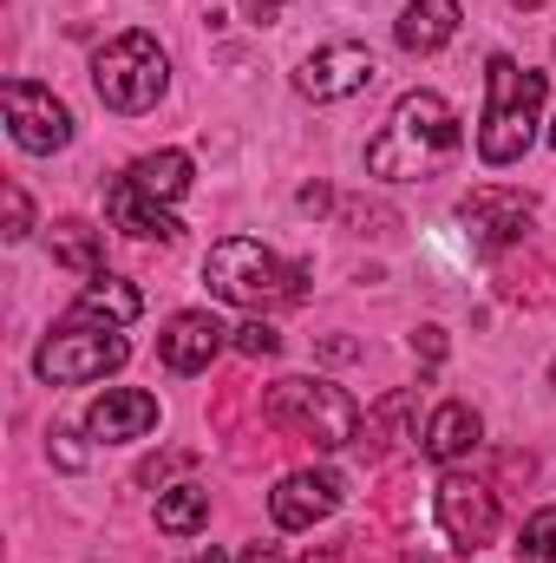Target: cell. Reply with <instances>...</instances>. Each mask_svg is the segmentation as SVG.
Wrapping results in <instances>:
<instances>
[{"label": "cell", "instance_id": "1", "mask_svg": "<svg viewBox=\"0 0 556 563\" xmlns=\"http://www.w3.org/2000/svg\"><path fill=\"white\" fill-rule=\"evenodd\" d=\"M458 112L438 99V92H407L387 119V132L367 144V177H387V184H425L438 177L452 157H458Z\"/></svg>", "mask_w": 556, "mask_h": 563}, {"label": "cell", "instance_id": "15", "mask_svg": "<svg viewBox=\"0 0 556 563\" xmlns=\"http://www.w3.org/2000/svg\"><path fill=\"white\" fill-rule=\"evenodd\" d=\"M478 439H485V420H478L465 400H445V407L425 420V439H419V452H425L432 465H452V459H465Z\"/></svg>", "mask_w": 556, "mask_h": 563}, {"label": "cell", "instance_id": "26", "mask_svg": "<svg viewBox=\"0 0 556 563\" xmlns=\"http://www.w3.org/2000/svg\"><path fill=\"white\" fill-rule=\"evenodd\" d=\"M53 459H59L66 472H79V465H86V452L73 445V432H53Z\"/></svg>", "mask_w": 556, "mask_h": 563}, {"label": "cell", "instance_id": "32", "mask_svg": "<svg viewBox=\"0 0 556 563\" xmlns=\"http://www.w3.org/2000/svg\"><path fill=\"white\" fill-rule=\"evenodd\" d=\"M203 563H230V558H223V551H210V558H203Z\"/></svg>", "mask_w": 556, "mask_h": 563}, {"label": "cell", "instance_id": "31", "mask_svg": "<svg viewBox=\"0 0 556 563\" xmlns=\"http://www.w3.org/2000/svg\"><path fill=\"white\" fill-rule=\"evenodd\" d=\"M301 563H341V544H327V551H314V558H301Z\"/></svg>", "mask_w": 556, "mask_h": 563}, {"label": "cell", "instance_id": "17", "mask_svg": "<svg viewBox=\"0 0 556 563\" xmlns=\"http://www.w3.org/2000/svg\"><path fill=\"white\" fill-rule=\"evenodd\" d=\"M452 33H458V0H407V13H400L407 53H438Z\"/></svg>", "mask_w": 556, "mask_h": 563}, {"label": "cell", "instance_id": "9", "mask_svg": "<svg viewBox=\"0 0 556 563\" xmlns=\"http://www.w3.org/2000/svg\"><path fill=\"white\" fill-rule=\"evenodd\" d=\"M458 223H465L485 250H511V243L531 236V223H537V197H531V190H504V184H478V190H465Z\"/></svg>", "mask_w": 556, "mask_h": 563}, {"label": "cell", "instance_id": "22", "mask_svg": "<svg viewBox=\"0 0 556 563\" xmlns=\"http://www.w3.org/2000/svg\"><path fill=\"white\" fill-rule=\"evenodd\" d=\"M518 563H556V505H544V511H537V518L524 525Z\"/></svg>", "mask_w": 556, "mask_h": 563}, {"label": "cell", "instance_id": "7", "mask_svg": "<svg viewBox=\"0 0 556 563\" xmlns=\"http://www.w3.org/2000/svg\"><path fill=\"white\" fill-rule=\"evenodd\" d=\"M432 511H438V531L452 538V551H465V558H478L498 538V492L471 472H445L432 492Z\"/></svg>", "mask_w": 556, "mask_h": 563}, {"label": "cell", "instance_id": "30", "mask_svg": "<svg viewBox=\"0 0 556 563\" xmlns=\"http://www.w3.org/2000/svg\"><path fill=\"white\" fill-rule=\"evenodd\" d=\"M243 563H288V558H281L276 544H256V551H243Z\"/></svg>", "mask_w": 556, "mask_h": 563}, {"label": "cell", "instance_id": "6", "mask_svg": "<svg viewBox=\"0 0 556 563\" xmlns=\"http://www.w3.org/2000/svg\"><path fill=\"white\" fill-rule=\"evenodd\" d=\"M132 361V341L119 328H59L53 341H40L33 354V374L46 387H86V380H105Z\"/></svg>", "mask_w": 556, "mask_h": 563}, {"label": "cell", "instance_id": "33", "mask_svg": "<svg viewBox=\"0 0 556 563\" xmlns=\"http://www.w3.org/2000/svg\"><path fill=\"white\" fill-rule=\"evenodd\" d=\"M511 7H544V0H511Z\"/></svg>", "mask_w": 556, "mask_h": 563}, {"label": "cell", "instance_id": "34", "mask_svg": "<svg viewBox=\"0 0 556 563\" xmlns=\"http://www.w3.org/2000/svg\"><path fill=\"white\" fill-rule=\"evenodd\" d=\"M551 144H556V125H551Z\"/></svg>", "mask_w": 556, "mask_h": 563}, {"label": "cell", "instance_id": "25", "mask_svg": "<svg viewBox=\"0 0 556 563\" xmlns=\"http://www.w3.org/2000/svg\"><path fill=\"white\" fill-rule=\"evenodd\" d=\"M413 354L425 361V367H438V361H445V328H419V334H413Z\"/></svg>", "mask_w": 556, "mask_h": 563}, {"label": "cell", "instance_id": "5", "mask_svg": "<svg viewBox=\"0 0 556 563\" xmlns=\"http://www.w3.org/2000/svg\"><path fill=\"white\" fill-rule=\"evenodd\" d=\"M92 86H99V99H105L119 119H138V112H151V106L164 99V86H170V59H164V46H157L151 33H119V40L99 46V59H92Z\"/></svg>", "mask_w": 556, "mask_h": 563}, {"label": "cell", "instance_id": "14", "mask_svg": "<svg viewBox=\"0 0 556 563\" xmlns=\"http://www.w3.org/2000/svg\"><path fill=\"white\" fill-rule=\"evenodd\" d=\"M105 217H112V230L144 236V243H177V236H184V223H177L164 203H151L132 177H112V184H105Z\"/></svg>", "mask_w": 556, "mask_h": 563}, {"label": "cell", "instance_id": "29", "mask_svg": "<svg viewBox=\"0 0 556 563\" xmlns=\"http://www.w3.org/2000/svg\"><path fill=\"white\" fill-rule=\"evenodd\" d=\"M327 203H334L327 184H308V190H301V210H327Z\"/></svg>", "mask_w": 556, "mask_h": 563}, {"label": "cell", "instance_id": "4", "mask_svg": "<svg viewBox=\"0 0 556 563\" xmlns=\"http://www.w3.org/2000/svg\"><path fill=\"white\" fill-rule=\"evenodd\" d=\"M203 282H210V295H223L236 308H281V301H301V288H308V276L288 269L256 236H223L203 256Z\"/></svg>", "mask_w": 556, "mask_h": 563}, {"label": "cell", "instance_id": "8", "mask_svg": "<svg viewBox=\"0 0 556 563\" xmlns=\"http://www.w3.org/2000/svg\"><path fill=\"white\" fill-rule=\"evenodd\" d=\"M0 106H7V132H13L20 151L46 157V151H66V144H73V112H66L46 86L7 79V86H0Z\"/></svg>", "mask_w": 556, "mask_h": 563}, {"label": "cell", "instance_id": "10", "mask_svg": "<svg viewBox=\"0 0 556 563\" xmlns=\"http://www.w3.org/2000/svg\"><path fill=\"white\" fill-rule=\"evenodd\" d=\"M380 79V66H374V53L367 46H321V53H308L301 59V73H294V92L301 99H314V106H334V99H354V92H367Z\"/></svg>", "mask_w": 556, "mask_h": 563}, {"label": "cell", "instance_id": "21", "mask_svg": "<svg viewBox=\"0 0 556 563\" xmlns=\"http://www.w3.org/2000/svg\"><path fill=\"white\" fill-rule=\"evenodd\" d=\"M407 420H413V394L400 387V394H387V400L360 420V445L387 452V445H400V439H419V432H407Z\"/></svg>", "mask_w": 556, "mask_h": 563}, {"label": "cell", "instance_id": "19", "mask_svg": "<svg viewBox=\"0 0 556 563\" xmlns=\"http://www.w3.org/2000/svg\"><path fill=\"white\" fill-rule=\"evenodd\" d=\"M53 263L59 269H73V276H105V243H99V230L92 223H79V217H66L59 230H53Z\"/></svg>", "mask_w": 556, "mask_h": 563}, {"label": "cell", "instance_id": "27", "mask_svg": "<svg viewBox=\"0 0 556 563\" xmlns=\"http://www.w3.org/2000/svg\"><path fill=\"white\" fill-rule=\"evenodd\" d=\"M177 465H190V452H164V459H151L138 478H144V485H157V478H164V472H177Z\"/></svg>", "mask_w": 556, "mask_h": 563}, {"label": "cell", "instance_id": "18", "mask_svg": "<svg viewBox=\"0 0 556 563\" xmlns=\"http://www.w3.org/2000/svg\"><path fill=\"white\" fill-rule=\"evenodd\" d=\"M132 184H138L151 203H177L184 190H190V157L184 151H151V157H138L132 170H125Z\"/></svg>", "mask_w": 556, "mask_h": 563}, {"label": "cell", "instance_id": "2", "mask_svg": "<svg viewBox=\"0 0 556 563\" xmlns=\"http://www.w3.org/2000/svg\"><path fill=\"white\" fill-rule=\"evenodd\" d=\"M551 79L518 66L511 53H491L485 66V125H478V157L485 164H518L537 139V112H544Z\"/></svg>", "mask_w": 556, "mask_h": 563}, {"label": "cell", "instance_id": "11", "mask_svg": "<svg viewBox=\"0 0 556 563\" xmlns=\"http://www.w3.org/2000/svg\"><path fill=\"white\" fill-rule=\"evenodd\" d=\"M223 341H230V328H223L216 314L190 308V314H170V328L157 334V361H164L170 374H203V367L223 354Z\"/></svg>", "mask_w": 556, "mask_h": 563}, {"label": "cell", "instance_id": "3", "mask_svg": "<svg viewBox=\"0 0 556 563\" xmlns=\"http://www.w3.org/2000/svg\"><path fill=\"white\" fill-rule=\"evenodd\" d=\"M263 420L314 445V452H334V445H354L360 439V407L334 387V380H276L263 394Z\"/></svg>", "mask_w": 556, "mask_h": 563}, {"label": "cell", "instance_id": "23", "mask_svg": "<svg viewBox=\"0 0 556 563\" xmlns=\"http://www.w3.org/2000/svg\"><path fill=\"white\" fill-rule=\"evenodd\" d=\"M230 347L249 354V361H269V354H281V334L269 321H243V328H230Z\"/></svg>", "mask_w": 556, "mask_h": 563}, {"label": "cell", "instance_id": "16", "mask_svg": "<svg viewBox=\"0 0 556 563\" xmlns=\"http://www.w3.org/2000/svg\"><path fill=\"white\" fill-rule=\"evenodd\" d=\"M144 295L132 282L119 276H92L86 282V295L73 301V314H66V328H86V321H105V328H125V321H138Z\"/></svg>", "mask_w": 556, "mask_h": 563}, {"label": "cell", "instance_id": "20", "mask_svg": "<svg viewBox=\"0 0 556 563\" xmlns=\"http://www.w3.org/2000/svg\"><path fill=\"white\" fill-rule=\"evenodd\" d=\"M203 525H210V492H203V485H170V492H157V531L197 538Z\"/></svg>", "mask_w": 556, "mask_h": 563}, {"label": "cell", "instance_id": "24", "mask_svg": "<svg viewBox=\"0 0 556 563\" xmlns=\"http://www.w3.org/2000/svg\"><path fill=\"white\" fill-rule=\"evenodd\" d=\"M0 203H7V230H0V236H7V243H26V230H33V203H26V190L7 184Z\"/></svg>", "mask_w": 556, "mask_h": 563}, {"label": "cell", "instance_id": "13", "mask_svg": "<svg viewBox=\"0 0 556 563\" xmlns=\"http://www.w3.org/2000/svg\"><path fill=\"white\" fill-rule=\"evenodd\" d=\"M151 426H157V394H144V387H105V394L86 407V432L105 439V445L144 439Z\"/></svg>", "mask_w": 556, "mask_h": 563}, {"label": "cell", "instance_id": "28", "mask_svg": "<svg viewBox=\"0 0 556 563\" xmlns=\"http://www.w3.org/2000/svg\"><path fill=\"white\" fill-rule=\"evenodd\" d=\"M243 13H249L256 26H269V20H276V13H281V0H243Z\"/></svg>", "mask_w": 556, "mask_h": 563}, {"label": "cell", "instance_id": "12", "mask_svg": "<svg viewBox=\"0 0 556 563\" xmlns=\"http://www.w3.org/2000/svg\"><path fill=\"white\" fill-rule=\"evenodd\" d=\"M334 505H341V478L334 472H288L276 492H269L276 531H308V525L334 518Z\"/></svg>", "mask_w": 556, "mask_h": 563}]
</instances>
